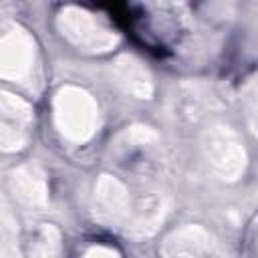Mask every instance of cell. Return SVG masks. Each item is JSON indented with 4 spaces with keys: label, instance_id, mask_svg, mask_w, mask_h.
Returning a JSON list of instances; mask_svg holds the SVG:
<instances>
[{
    "label": "cell",
    "instance_id": "cell-1",
    "mask_svg": "<svg viewBox=\"0 0 258 258\" xmlns=\"http://www.w3.org/2000/svg\"><path fill=\"white\" fill-rule=\"evenodd\" d=\"M54 123L62 137L85 143L99 127V107L85 89L62 87L54 97Z\"/></svg>",
    "mask_w": 258,
    "mask_h": 258
},
{
    "label": "cell",
    "instance_id": "cell-2",
    "mask_svg": "<svg viewBox=\"0 0 258 258\" xmlns=\"http://www.w3.org/2000/svg\"><path fill=\"white\" fill-rule=\"evenodd\" d=\"M202 151L212 171L224 181H238L248 163L240 135L226 123H212L202 133Z\"/></svg>",
    "mask_w": 258,
    "mask_h": 258
},
{
    "label": "cell",
    "instance_id": "cell-3",
    "mask_svg": "<svg viewBox=\"0 0 258 258\" xmlns=\"http://www.w3.org/2000/svg\"><path fill=\"white\" fill-rule=\"evenodd\" d=\"M58 28L62 36L83 52H107L119 40L111 28L101 24L91 12L77 6H67L60 10Z\"/></svg>",
    "mask_w": 258,
    "mask_h": 258
},
{
    "label": "cell",
    "instance_id": "cell-4",
    "mask_svg": "<svg viewBox=\"0 0 258 258\" xmlns=\"http://www.w3.org/2000/svg\"><path fill=\"white\" fill-rule=\"evenodd\" d=\"M93 212L107 226H127L133 216L127 187L113 175H101L93 191Z\"/></svg>",
    "mask_w": 258,
    "mask_h": 258
},
{
    "label": "cell",
    "instance_id": "cell-5",
    "mask_svg": "<svg viewBox=\"0 0 258 258\" xmlns=\"http://www.w3.org/2000/svg\"><path fill=\"white\" fill-rule=\"evenodd\" d=\"M34 40L26 30H10L0 38V79L22 81L34 64Z\"/></svg>",
    "mask_w": 258,
    "mask_h": 258
},
{
    "label": "cell",
    "instance_id": "cell-6",
    "mask_svg": "<svg viewBox=\"0 0 258 258\" xmlns=\"http://www.w3.org/2000/svg\"><path fill=\"white\" fill-rule=\"evenodd\" d=\"M163 258H214V240L202 226L175 230L161 246Z\"/></svg>",
    "mask_w": 258,
    "mask_h": 258
},
{
    "label": "cell",
    "instance_id": "cell-7",
    "mask_svg": "<svg viewBox=\"0 0 258 258\" xmlns=\"http://www.w3.org/2000/svg\"><path fill=\"white\" fill-rule=\"evenodd\" d=\"M111 77L123 93L135 99H151L153 95V81L147 67L131 54H121L115 58L111 64Z\"/></svg>",
    "mask_w": 258,
    "mask_h": 258
},
{
    "label": "cell",
    "instance_id": "cell-8",
    "mask_svg": "<svg viewBox=\"0 0 258 258\" xmlns=\"http://www.w3.org/2000/svg\"><path fill=\"white\" fill-rule=\"evenodd\" d=\"M10 189L16 200L32 210H40L48 202V183L44 171L36 163H28L12 171L10 175Z\"/></svg>",
    "mask_w": 258,
    "mask_h": 258
},
{
    "label": "cell",
    "instance_id": "cell-9",
    "mask_svg": "<svg viewBox=\"0 0 258 258\" xmlns=\"http://www.w3.org/2000/svg\"><path fill=\"white\" fill-rule=\"evenodd\" d=\"M165 214H167L165 198L163 196H151L139 206V212H135L131 216V220L127 224L129 232L131 234H139V236H149L165 220Z\"/></svg>",
    "mask_w": 258,
    "mask_h": 258
},
{
    "label": "cell",
    "instance_id": "cell-10",
    "mask_svg": "<svg viewBox=\"0 0 258 258\" xmlns=\"http://www.w3.org/2000/svg\"><path fill=\"white\" fill-rule=\"evenodd\" d=\"M58 252H60V232L54 226L46 224L36 232L30 244L28 258H56Z\"/></svg>",
    "mask_w": 258,
    "mask_h": 258
},
{
    "label": "cell",
    "instance_id": "cell-11",
    "mask_svg": "<svg viewBox=\"0 0 258 258\" xmlns=\"http://www.w3.org/2000/svg\"><path fill=\"white\" fill-rule=\"evenodd\" d=\"M0 115L4 119H8L10 123L22 125V123L32 121V107L24 99H20L12 93L0 91Z\"/></svg>",
    "mask_w": 258,
    "mask_h": 258
},
{
    "label": "cell",
    "instance_id": "cell-12",
    "mask_svg": "<svg viewBox=\"0 0 258 258\" xmlns=\"http://www.w3.org/2000/svg\"><path fill=\"white\" fill-rule=\"evenodd\" d=\"M0 258H18L16 226L2 200H0Z\"/></svg>",
    "mask_w": 258,
    "mask_h": 258
},
{
    "label": "cell",
    "instance_id": "cell-13",
    "mask_svg": "<svg viewBox=\"0 0 258 258\" xmlns=\"http://www.w3.org/2000/svg\"><path fill=\"white\" fill-rule=\"evenodd\" d=\"M26 145V133L14 123L0 121V151H18Z\"/></svg>",
    "mask_w": 258,
    "mask_h": 258
},
{
    "label": "cell",
    "instance_id": "cell-14",
    "mask_svg": "<svg viewBox=\"0 0 258 258\" xmlns=\"http://www.w3.org/2000/svg\"><path fill=\"white\" fill-rule=\"evenodd\" d=\"M125 137L137 145H149V143H155L159 139L157 131L149 125H131L127 131H125Z\"/></svg>",
    "mask_w": 258,
    "mask_h": 258
},
{
    "label": "cell",
    "instance_id": "cell-15",
    "mask_svg": "<svg viewBox=\"0 0 258 258\" xmlns=\"http://www.w3.org/2000/svg\"><path fill=\"white\" fill-rule=\"evenodd\" d=\"M85 258H119V254H117L115 250H111V248L95 246V248H91V250L85 254Z\"/></svg>",
    "mask_w": 258,
    "mask_h": 258
}]
</instances>
